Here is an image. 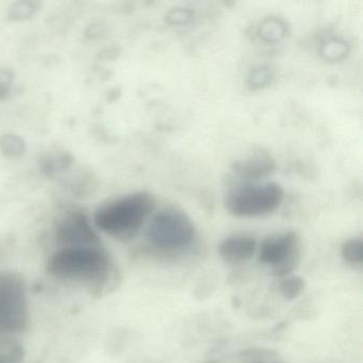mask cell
Segmentation results:
<instances>
[{
  "label": "cell",
  "instance_id": "cell-14",
  "mask_svg": "<svg viewBox=\"0 0 363 363\" xmlns=\"http://www.w3.org/2000/svg\"><path fill=\"white\" fill-rule=\"evenodd\" d=\"M0 339V363H16L22 359L24 354L22 346L11 340L6 339L1 335Z\"/></svg>",
  "mask_w": 363,
  "mask_h": 363
},
{
  "label": "cell",
  "instance_id": "cell-17",
  "mask_svg": "<svg viewBox=\"0 0 363 363\" xmlns=\"http://www.w3.org/2000/svg\"><path fill=\"white\" fill-rule=\"evenodd\" d=\"M190 18L191 13L188 10L176 9L169 14V21L173 24H186Z\"/></svg>",
  "mask_w": 363,
  "mask_h": 363
},
{
  "label": "cell",
  "instance_id": "cell-2",
  "mask_svg": "<svg viewBox=\"0 0 363 363\" xmlns=\"http://www.w3.org/2000/svg\"><path fill=\"white\" fill-rule=\"evenodd\" d=\"M156 208L148 192H135L99 207L94 214L97 228L118 241L135 239Z\"/></svg>",
  "mask_w": 363,
  "mask_h": 363
},
{
  "label": "cell",
  "instance_id": "cell-4",
  "mask_svg": "<svg viewBox=\"0 0 363 363\" xmlns=\"http://www.w3.org/2000/svg\"><path fill=\"white\" fill-rule=\"evenodd\" d=\"M145 237L157 250L177 252L192 245L196 228L186 212L165 208L152 216L146 227Z\"/></svg>",
  "mask_w": 363,
  "mask_h": 363
},
{
  "label": "cell",
  "instance_id": "cell-11",
  "mask_svg": "<svg viewBox=\"0 0 363 363\" xmlns=\"http://www.w3.org/2000/svg\"><path fill=\"white\" fill-rule=\"evenodd\" d=\"M340 254L344 262L352 267H361L363 263V241L361 238H350L342 243Z\"/></svg>",
  "mask_w": 363,
  "mask_h": 363
},
{
  "label": "cell",
  "instance_id": "cell-10",
  "mask_svg": "<svg viewBox=\"0 0 363 363\" xmlns=\"http://www.w3.org/2000/svg\"><path fill=\"white\" fill-rule=\"evenodd\" d=\"M258 33L263 41L277 43L288 35V26L281 18H267L259 26Z\"/></svg>",
  "mask_w": 363,
  "mask_h": 363
},
{
  "label": "cell",
  "instance_id": "cell-16",
  "mask_svg": "<svg viewBox=\"0 0 363 363\" xmlns=\"http://www.w3.org/2000/svg\"><path fill=\"white\" fill-rule=\"evenodd\" d=\"M3 141L11 145V147L3 150L4 152L9 155V156H18L24 150V144L18 138L13 137V135H7V137L3 138Z\"/></svg>",
  "mask_w": 363,
  "mask_h": 363
},
{
  "label": "cell",
  "instance_id": "cell-6",
  "mask_svg": "<svg viewBox=\"0 0 363 363\" xmlns=\"http://www.w3.org/2000/svg\"><path fill=\"white\" fill-rule=\"evenodd\" d=\"M301 259V235L294 230L272 233L263 239L258 248L259 262L269 267L275 277L292 275Z\"/></svg>",
  "mask_w": 363,
  "mask_h": 363
},
{
  "label": "cell",
  "instance_id": "cell-8",
  "mask_svg": "<svg viewBox=\"0 0 363 363\" xmlns=\"http://www.w3.org/2000/svg\"><path fill=\"white\" fill-rule=\"evenodd\" d=\"M276 169V161L269 152L257 150L231 167L233 177L237 182H258L269 177Z\"/></svg>",
  "mask_w": 363,
  "mask_h": 363
},
{
  "label": "cell",
  "instance_id": "cell-12",
  "mask_svg": "<svg viewBox=\"0 0 363 363\" xmlns=\"http://www.w3.org/2000/svg\"><path fill=\"white\" fill-rule=\"evenodd\" d=\"M306 289V281L301 276L290 275L281 278L278 290L286 301L298 298Z\"/></svg>",
  "mask_w": 363,
  "mask_h": 363
},
{
  "label": "cell",
  "instance_id": "cell-3",
  "mask_svg": "<svg viewBox=\"0 0 363 363\" xmlns=\"http://www.w3.org/2000/svg\"><path fill=\"white\" fill-rule=\"evenodd\" d=\"M284 201V190L276 182H237L225 194L224 206L235 218L269 216Z\"/></svg>",
  "mask_w": 363,
  "mask_h": 363
},
{
  "label": "cell",
  "instance_id": "cell-18",
  "mask_svg": "<svg viewBox=\"0 0 363 363\" xmlns=\"http://www.w3.org/2000/svg\"><path fill=\"white\" fill-rule=\"evenodd\" d=\"M252 363H277V362H273V361H267V360H257V361H252Z\"/></svg>",
  "mask_w": 363,
  "mask_h": 363
},
{
  "label": "cell",
  "instance_id": "cell-1",
  "mask_svg": "<svg viewBox=\"0 0 363 363\" xmlns=\"http://www.w3.org/2000/svg\"><path fill=\"white\" fill-rule=\"evenodd\" d=\"M111 269V257L101 245L60 247L46 263L52 277L80 284H103Z\"/></svg>",
  "mask_w": 363,
  "mask_h": 363
},
{
  "label": "cell",
  "instance_id": "cell-9",
  "mask_svg": "<svg viewBox=\"0 0 363 363\" xmlns=\"http://www.w3.org/2000/svg\"><path fill=\"white\" fill-rule=\"evenodd\" d=\"M258 250L257 240L246 233H235L225 238L218 245V254L229 264L247 262Z\"/></svg>",
  "mask_w": 363,
  "mask_h": 363
},
{
  "label": "cell",
  "instance_id": "cell-5",
  "mask_svg": "<svg viewBox=\"0 0 363 363\" xmlns=\"http://www.w3.org/2000/svg\"><path fill=\"white\" fill-rule=\"evenodd\" d=\"M28 298L23 277L12 271H0V335L24 333L29 326Z\"/></svg>",
  "mask_w": 363,
  "mask_h": 363
},
{
  "label": "cell",
  "instance_id": "cell-13",
  "mask_svg": "<svg viewBox=\"0 0 363 363\" xmlns=\"http://www.w3.org/2000/svg\"><path fill=\"white\" fill-rule=\"evenodd\" d=\"M323 58L328 61H339L345 58L348 52V46L343 40L330 39L323 44Z\"/></svg>",
  "mask_w": 363,
  "mask_h": 363
},
{
  "label": "cell",
  "instance_id": "cell-7",
  "mask_svg": "<svg viewBox=\"0 0 363 363\" xmlns=\"http://www.w3.org/2000/svg\"><path fill=\"white\" fill-rule=\"evenodd\" d=\"M57 242L61 247L99 245V235L88 216L80 211L69 212L56 229Z\"/></svg>",
  "mask_w": 363,
  "mask_h": 363
},
{
  "label": "cell",
  "instance_id": "cell-15",
  "mask_svg": "<svg viewBox=\"0 0 363 363\" xmlns=\"http://www.w3.org/2000/svg\"><path fill=\"white\" fill-rule=\"evenodd\" d=\"M272 79H273V73L269 67H257L250 71L247 84L252 90H258L271 84Z\"/></svg>",
  "mask_w": 363,
  "mask_h": 363
}]
</instances>
